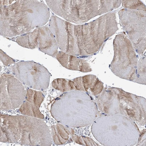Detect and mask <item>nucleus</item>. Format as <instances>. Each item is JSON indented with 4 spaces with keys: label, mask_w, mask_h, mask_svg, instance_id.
Returning a JSON list of instances; mask_svg holds the SVG:
<instances>
[{
    "label": "nucleus",
    "mask_w": 146,
    "mask_h": 146,
    "mask_svg": "<svg viewBox=\"0 0 146 146\" xmlns=\"http://www.w3.org/2000/svg\"><path fill=\"white\" fill-rule=\"evenodd\" d=\"M2 1L6 4H3V7L1 6V23H5L3 24V26L5 25V27L7 25L5 29L7 27L8 30L10 29L11 31L13 29L11 32H13V36L29 32L36 27L33 24L35 23L34 21L42 26L45 25L50 19L49 9L44 3L34 10L35 8H27V6L24 8L25 3L22 8V3L19 5L18 1L11 5L7 1L8 4Z\"/></svg>",
    "instance_id": "f257e3e1"
},
{
    "label": "nucleus",
    "mask_w": 146,
    "mask_h": 146,
    "mask_svg": "<svg viewBox=\"0 0 146 146\" xmlns=\"http://www.w3.org/2000/svg\"><path fill=\"white\" fill-rule=\"evenodd\" d=\"M9 68L17 78L30 88L43 90L48 86L50 73L39 64L33 61H21Z\"/></svg>",
    "instance_id": "f03ea898"
},
{
    "label": "nucleus",
    "mask_w": 146,
    "mask_h": 146,
    "mask_svg": "<svg viewBox=\"0 0 146 146\" xmlns=\"http://www.w3.org/2000/svg\"><path fill=\"white\" fill-rule=\"evenodd\" d=\"M1 105L3 107L19 106L25 99L26 92L21 82L13 75H1Z\"/></svg>",
    "instance_id": "7ed1b4c3"
},
{
    "label": "nucleus",
    "mask_w": 146,
    "mask_h": 146,
    "mask_svg": "<svg viewBox=\"0 0 146 146\" xmlns=\"http://www.w3.org/2000/svg\"><path fill=\"white\" fill-rule=\"evenodd\" d=\"M31 33L34 42L39 50L55 57L58 52V46L54 36L50 29L42 27L36 29Z\"/></svg>",
    "instance_id": "20e7f679"
},
{
    "label": "nucleus",
    "mask_w": 146,
    "mask_h": 146,
    "mask_svg": "<svg viewBox=\"0 0 146 146\" xmlns=\"http://www.w3.org/2000/svg\"><path fill=\"white\" fill-rule=\"evenodd\" d=\"M76 91H72L62 96L55 102L56 103L64 106L66 111V125L72 127H76L79 125V106H78L80 101L77 98Z\"/></svg>",
    "instance_id": "39448f33"
},
{
    "label": "nucleus",
    "mask_w": 146,
    "mask_h": 146,
    "mask_svg": "<svg viewBox=\"0 0 146 146\" xmlns=\"http://www.w3.org/2000/svg\"><path fill=\"white\" fill-rule=\"evenodd\" d=\"M55 57L63 67L72 70L79 71L83 72L92 71L89 68L84 66L79 57L60 51Z\"/></svg>",
    "instance_id": "423d86ee"
},
{
    "label": "nucleus",
    "mask_w": 146,
    "mask_h": 146,
    "mask_svg": "<svg viewBox=\"0 0 146 146\" xmlns=\"http://www.w3.org/2000/svg\"><path fill=\"white\" fill-rule=\"evenodd\" d=\"M52 85L54 89L62 92H70L76 90L72 81L64 79H55L52 82Z\"/></svg>",
    "instance_id": "0eeeda50"
},
{
    "label": "nucleus",
    "mask_w": 146,
    "mask_h": 146,
    "mask_svg": "<svg viewBox=\"0 0 146 146\" xmlns=\"http://www.w3.org/2000/svg\"><path fill=\"white\" fill-rule=\"evenodd\" d=\"M44 100V96L42 92L31 89L27 91L26 100L29 102L40 106Z\"/></svg>",
    "instance_id": "6e6552de"
},
{
    "label": "nucleus",
    "mask_w": 146,
    "mask_h": 146,
    "mask_svg": "<svg viewBox=\"0 0 146 146\" xmlns=\"http://www.w3.org/2000/svg\"><path fill=\"white\" fill-rule=\"evenodd\" d=\"M0 52H1V60L5 66H10L12 64H15V61L13 59L8 56L1 49Z\"/></svg>",
    "instance_id": "1a4fd4ad"
},
{
    "label": "nucleus",
    "mask_w": 146,
    "mask_h": 146,
    "mask_svg": "<svg viewBox=\"0 0 146 146\" xmlns=\"http://www.w3.org/2000/svg\"><path fill=\"white\" fill-rule=\"evenodd\" d=\"M127 34H128V33L127 31Z\"/></svg>",
    "instance_id": "9d476101"
},
{
    "label": "nucleus",
    "mask_w": 146,
    "mask_h": 146,
    "mask_svg": "<svg viewBox=\"0 0 146 146\" xmlns=\"http://www.w3.org/2000/svg\"><path fill=\"white\" fill-rule=\"evenodd\" d=\"M125 9V10L126 11H127V9Z\"/></svg>",
    "instance_id": "9b49d317"
}]
</instances>
